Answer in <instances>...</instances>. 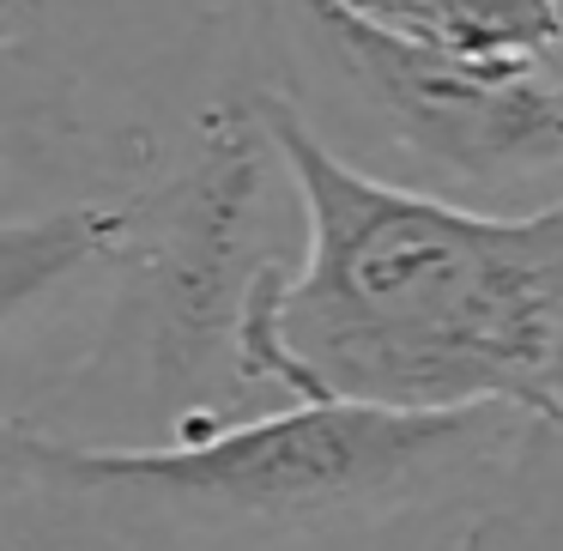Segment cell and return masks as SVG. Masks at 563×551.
I'll list each match as a JSON object with an SVG mask.
<instances>
[{
	"instance_id": "obj_8",
	"label": "cell",
	"mask_w": 563,
	"mask_h": 551,
	"mask_svg": "<svg viewBox=\"0 0 563 551\" xmlns=\"http://www.w3.org/2000/svg\"><path fill=\"white\" fill-rule=\"evenodd\" d=\"M449 551H490V521H473V527H466V533L454 539Z\"/></svg>"
},
{
	"instance_id": "obj_5",
	"label": "cell",
	"mask_w": 563,
	"mask_h": 551,
	"mask_svg": "<svg viewBox=\"0 0 563 551\" xmlns=\"http://www.w3.org/2000/svg\"><path fill=\"white\" fill-rule=\"evenodd\" d=\"M128 231H134V200H74V207L37 212V219H7L0 231V316L7 333L25 328L31 304L55 285H79L91 267H122Z\"/></svg>"
},
{
	"instance_id": "obj_7",
	"label": "cell",
	"mask_w": 563,
	"mask_h": 551,
	"mask_svg": "<svg viewBox=\"0 0 563 551\" xmlns=\"http://www.w3.org/2000/svg\"><path fill=\"white\" fill-rule=\"evenodd\" d=\"M0 551H128L98 527V515L7 485V546Z\"/></svg>"
},
{
	"instance_id": "obj_4",
	"label": "cell",
	"mask_w": 563,
	"mask_h": 551,
	"mask_svg": "<svg viewBox=\"0 0 563 551\" xmlns=\"http://www.w3.org/2000/svg\"><path fill=\"white\" fill-rule=\"evenodd\" d=\"M297 13L357 103L424 164L473 183H515L563 164V67L473 62L400 37L345 0H297Z\"/></svg>"
},
{
	"instance_id": "obj_1",
	"label": "cell",
	"mask_w": 563,
	"mask_h": 551,
	"mask_svg": "<svg viewBox=\"0 0 563 551\" xmlns=\"http://www.w3.org/2000/svg\"><path fill=\"white\" fill-rule=\"evenodd\" d=\"M255 98L303 207L297 261L249 297L261 388L291 406H503L563 437V188L533 212H473L345 164L279 91Z\"/></svg>"
},
{
	"instance_id": "obj_2",
	"label": "cell",
	"mask_w": 563,
	"mask_h": 551,
	"mask_svg": "<svg viewBox=\"0 0 563 551\" xmlns=\"http://www.w3.org/2000/svg\"><path fill=\"white\" fill-rule=\"evenodd\" d=\"M551 430L503 406L388 412L285 406L195 442H79L7 418V485L86 515H146L212 539H309L388 527L503 491Z\"/></svg>"
},
{
	"instance_id": "obj_3",
	"label": "cell",
	"mask_w": 563,
	"mask_h": 551,
	"mask_svg": "<svg viewBox=\"0 0 563 551\" xmlns=\"http://www.w3.org/2000/svg\"><path fill=\"white\" fill-rule=\"evenodd\" d=\"M279 158L261 98H219L195 115V146L170 183L134 195L115 309L103 345L67 376L62 394L122 370L170 412V442L255 418L261 388L243 352V321L261 273L285 261L267 243V164Z\"/></svg>"
},
{
	"instance_id": "obj_6",
	"label": "cell",
	"mask_w": 563,
	"mask_h": 551,
	"mask_svg": "<svg viewBox=\"0 0 563 551\" xmlns=\"http://www.w3.org/2000/svg\"><path fill=\"white\" fill-rule=\"evenodd\" d=\"M345 7L400 37L473 62L563 67V0H345Z\"/></svg>"
}]
</instances>
